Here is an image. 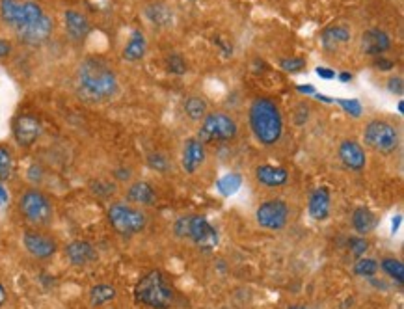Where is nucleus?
I'll return each instance as SVG.
<instances>
[{
  "label": "nucleus",
  "instance_id": "f257e3e1",
  "mask_svg": "<svg viewBox=\"0 0 404 309\" xmlns=\"http://www.w3.org/2000/svg\"><path fill=\"white\" fill-rule=\"evenodd\" d=\"M76 86L89 101H107L118 94V76L101 58H86L76 70Z\"/></svg>",
  "mask_w": 404,
  "mask_h": 309
},
{
  "label": "nucleus",
  "instance_id": "f03ea898",
  "mask_svg": "<svg viewBox=\"0 0 404 309\" xmlns=\"http://www.w3.org/2000/svg\"><path fill=\"white\" fill-rule=\"evenodd\" d=\"M250 129L253 136L265 147L276 145L284 136V118L276 103L259 97L250 105Z\"/></svg>",
  "mask_w": 404,
  "mask_h": 309
},
{
  "label": "nucleus",
  "instance_id": "7ed1b4c3",
  "mask_svg": "<svg viewBox=\"0 0 404 309\" xmlns=\"http://www.w3.org/2000/svg\"><path fill=\"white\" fill-rule=\"evenodd\" d=\"M134 300L145 308L170 309L173 303V289L160 270H149L134 285Z\"/></svg>",
  "mask_w": 404,
  "mask_h": 309
},
{
  "label": "nucleus",
  "instance_id": "20e7f679",
  "mask_svg": "<svg viewBox=\"0 0 404 309\" xmlns=\"http://www.w3.org/2000/svg\"><path fill=\"white\" fill-rule=\"evenodd\" d=\"M239 125L235 118L224 112H211L202 120V127L198 131V140L203 145L207 144H226L237 138Z\"/></svg>",
  "mask_w": 404,
  "mask_h": 309
},
{
  "label": "nucleus",
  "instance_id": "39448f33",
  "mask_svg": "<svg viewBox=\"0 0 404 309\" xmlns=\"http://www.w3.org/2000/svg\"><path fill=\"white\" fill-rule=\"evenodd\" d=\"M363 140L373 151L380 155H393L401 145L398 129L387 120H371L363 129Z\"/></svg>",
  "mask_w": 404,
  "mask_h": 309
},
{
  "label": "nucleus",
  "instance_id": "423d86ee",
  "mask_svg": "<svg viewBox=\"0 0 404 309\" xmlns=\"http://www.w3.org/2000/svg\"><path fill=\"white\" fill-rule=\"evenodd\" d=\"M107 218L116 233L125 237L142 233L147 226V216L144 211L129 203H112L107 211Z\"/></svg>",
  "mask_w": 404,
  "mask_h": 309
},
{
  "label": "nucleus",
  "instance_id": "0eeeda50",
  "mask_svg": "<svg viewBox=\"0 0 404 309\" xmlns=\"http://www.w3.org/2000/svg\"><path fill=\"white\" fill-rule=\"evenodd\" d=\"M19 211L32 226H47L52 220L51 200L38 189H28L21 194Z\"/></svg>",
  "mask_w": 404,
  "mask_h": 309
},
{
  "label": "nucleus",
  "instance_id": "6e6552de",
  "mask_svg": "<svg viewBox=\"0 0 404 309\" xmlns=\"http://www.w3.org/2000/svg\"><path fill=\"white\" fill-rule=\"evenodd\" d=\"M289 216V205L279 198H270L255 209V220L263 229H268V231H281L287 226Z\"/></svg>",
  "mask_w": 404,
  "mask_h": 309
},
{
  "label": "nucleus",
  "instance_id": "1a4fd4ad",
  "mask_svg": "<svg viewBox=\"0 0 404 309\" xmlns=\"http://www.w3.org/2000/svg\"><path fill=\"white\" fill-rule=\"evenodd\" d=\"M189 239L196 244L200 250H215L218 246V231L215 226L202 215H190V227H189Z\"/></svg>",
  "mask_w": 404,
  "mask_h": 309
},
{
  "label": "nucleus",
  "instance_id": "9d476101",
  "mask_svg": "<svg viewBox=\"0 0 404 309\" xmlns=\"http://www.w3.org/2000/svg\"><path fill=\"white\" fill-rule=\"evenodd\" d=\"M41 136V121L32 114H21L13 121V138L21 147H32Z\"/></svg>",
  "mask_w": 404,
  "mask_h": 309
},
{
  "label": "nucleus",
  "instance_id": "9b49d317",
  "mask_svg": "<svg viewBox=\"0 0 404 309\" xmlns=\"http://www.w3.org/2000/svg\"><path fill=\"white\" fill-rule=\"evenodd\" d=\"M23 244L26 252L36 259H51L58 250L56 240L41 231H26L23 235Z\"/></svg>",
  "mask_w": 404,
  "mask_h": 309
},
{
  "label": "nucleus",
  "instance_id": "f8f14e48",
  "mask_svg": "<svg viewBox=\"0 0 404 309\" xmlns=\"http://www.w3.org/2000/svg\"><path fill=\"white\" fill-rule=\"evenodd\" d=\"M337 155L343 166L350 171H363L367 168L365 149L356 140H343L337 147Z\"/></svg>",
  "mask_w": 404,
  "mask_h": 309
},
{
  "label": "nucleus",
  "instance_id": "ddd939ff",
  "mask_svg": "<svg viewBox=\"0 0 404 309\" xmlns=\"http://www.w3.org/2000/svg\"><path fill=\"white\" fill-rule=\"evenodd\" d=\"M207 160V153H205V145L198 138H189L183 145V153H181V166H183L184 173L194 175Z\"/></svg>",
  "mask_w": 404,
  "mask_h": 309
},
{
  "label": "nucleus",
  "instance_id": "4468645a",
  "mask_svg": "<svg viewBox=\"0 0 404 309\" xmlns=\"http://www.w3.org/2000/svg\"><path fill=\"white\" fill-rule=\"evenodd\" d=\"M17 32V36L23 43L26 45H41L45 43L47 39L51 38L52 34V19L49 15H43L41 19H38L36 23H32V25H26L23 28H19Z\"/></svg>",
  "mask_w": 404,
  "mask_h": 309
},
{
  "label": "nucleus",
  "instance_id": "2eb2a0df",
  "mask_svg": "<svg viewBox=\"0 0 404 309\" xmlns=\"http://www.w3.org/2000/svg\"><path fill=\"white\" fill-rule=\"evenodd\" d=\"M255 181L265 189H281L289 183V171L284 166L259 164L253 170Z\"/></svg>",
  "mask_w": 404,
  "mask_h": 309
},
{
  "label": "nucleus",
  "instance_id": "dca6fc26",
  "mask_svg": "<svg viewBox=\"0 0 404 309\" xmlns=\"http://www.w3.org/2000/svg\"><path fill=\"white\" fill-rule=\"evenodd\" d=\"M390 47H392V39L380 28H371L361 36V51L369 56H382L385 51H390Z\"/></svg>",
  "mask_w": 404,
  "mask_h": 309
},
{
  "label": "nucleus",
  "instance_id": "f3484780",
  "mask_svg": "<svg viewBox=\"0 0 404 309\" xmlns=\"http://www.w3.org/2000/svg\"><path fill=\"white\" fill-rule=\"evenodd\" d=\"M65 257L70 259L71 265L86 266L97 261V250L88 240H73L65 246Z\"/></svg>",
  "mask_w": 404,
  "mask_h": 309
},
{
  "label": "nucleus",
  "instance_id": "a211bd4d",
  "mask_svg": "<svg viewBox=\"0 0 404 309\" xmlns=\"http://www.w3.org/2000/svg\"><path fill=\"white\" fill-rule=\"evenodd\" d=\"M330 209H332V196L326 187H319L311 192L310 202H308V213L313 220L322 222L330 216Z\"/></svg>",
  "mask_w": 404,
  "mask_h": 309
},
{
  "label": "nucleus",
  "instance_id": "6ab92c4d",
  "mask_svg": "<svg viewBox=\"0 0 404 309\" xmlns=\"http://www.w3.org/2000/svg\"><path fill=\"white\" fill-rule=\"evenodd\" d=\"M63 23H65V30H67V36H70L73 41H84L88 38L89 26L88 17L84 13L76 12V10H67L63 13Z\"/></svg>",
  "mask_w": 404,
  "mask_h": 309
},
{
  "label": "nucleus",
  "instance_id": "aec40b11",
  "mask_svg": "<svg viewBox=\"0 0 404 309\" xmlns=\"http://www.w3.org/2000/svg\"><path fill=\"white\" fill-rule=\"evenodd\" d=\"M127 202L142 207H151L157 203V192L147 181H134L127 189Z\"/></svg>",
  "mask_w": 404,
  "mask_h": 309
},
{
  "label": "nucleus",
  "instance_id": "412c9836",
  "mask_svg": "<svg viewBox=\"0 0 404 309\" xmlns=\"http://www.w3.org/2000/svg\"><path fill=\"white\" fill-rule=\"evenodd\" d=\"M352 227L356 233L360 237L373 233L374 227H376V216L373 215V211L369 207H356L352 213Z\"/></svg>",
  "mask_w": 404,
  "mask_h": 309
},
{
  "label": "nucleus",
  "instance_id": "4be33fe9",
  "mask_svg": "<svg viewBox=\"0 0 404 309\" xmlns=\"http://www.w3.org/2000/svg\"><path fill=\"white\" fill-rule=\"evenodd\" d=\"M145 51H147V41H145L144 32L134 30L123 49V58L127 62H138L145 56Z\"/></svg>",
  "mask_w": 404,
  "mask_h": 309
},
{
  "label": "nucleus",
  "instance_id": "5701e85b",
  "mask_svg": "<svg viewBox=\"0 0 404 309\" xmlns=\"http://www.w3.org/2000/svg\"><path fill=\"white\" fill-rule=\"evenodd\" d=\"M350 39V30L347 26H332L322 32V45L326 51H335L339 45L347 43Z\"/></svg>",
  "mask_w": 404,
  "mask_h": 309
},
{
  "label": "nucleus",
  "instance_id": "b1692460",
  "mask_svg": "<svg viewBox=\"0 0 404 309\" xmlns=\"http://www.w3.org/2000/svg\"><path fill=\"white\" fill-rule=\"evenodd\" d=\"M45 13L41 10L38 2H23L19 8V15H17V21H15V30H19L23 26L32 25V23H36L38 19H41Z\"/></svg>",
  "mask_w": 404,
  "mask_h": 309
},
{
  "label": "nucleus",
  "instance_id": "393cba45",
  "mask_svg": "<svg viewBox=\"0 0 404 309\" xmlns=\"http://www.w3.org/2000/svg\"><path fill=\"white\" fill-rule=\"evenodd\" d=\"M116 298V287L108 284H97L89 289V303L95 308H101L105 303L112 302Z\"/></svg>",
  "mask_w": 404,
  "mask_h": 309
},
{
  "label": "nucleus",
  "instance_id": "a878e982",
  "mask_svg": "<svg viewBox=\"0 0 404 309\" xmlns=\"http://www.w3.org/2000/svg\"><path fill=\"white\" fill-rule=\"evenodd\" d=\"M145 15H147V19L151 21L153 25L157 26H170L171 21H173V13L166 4H151V6L145 8Z\"/></svg>",
  "mask_w": 404,
  "mask_h": 309
},
{
  "label": "nucleus",
  "instance_id": "bb28decb",
  "mask_svg": "<svg viewBox=\"0 0 404 309\" xmlns=\"http://www.w3.org/2000/svg\"><path fill=\"white\" fill-rule=\"evenodd\" d=\"M184 114L189 116L190 120H203L209 114L207 101H205L203 97H200V95H190L189 99L184 101Z\"/></svg>",
  "mask_w": 404,
  "mask_h": 309
},
{
  "label": "nucleus",
  "instance_id": "cd10ccee",
  "mask_svg": "<svg viewBox=\"0 0 404 309\" xmlns=\"http://www.w3.org/2000/svg\"><path fill=\"white\" fill-rule=\"evenodd\" d=\"M380 268L393 279V281H397L398 285L404 284V265L401 259L395 257H384L379 263Z\"/></svg>",
  "mask_w": 404,
  "mask_h": 309
},
{
  "label": "nucleus",
  "instance_id": "c85d7f7f",
  "mask_svg": "<svg viewBox=\"0 0 404 309\" xmlns=\"http://www.w3.org/2000/svg\"><path fill=\"white\" fill-rule=\"evenodd\" d=\"M379 270V261L373 257H358L354 263V274L360 276V278H373Z\"/></svg>",
  "mask_w": 404,
  "mask_h": 309
},
{
  "label": "nucleus",
  "instance_id": "c756f323",
  "mask_svg": "<svg viewBox=\"0 0 404 309\" xmlns=\"http://www.w3.org/2000/svg\"><path fill=\"white\" fill-rule=\"evenodd\" d=\"M240 184H242V177L239 173H228V175H224L222 179H218V183H216V189L220 192L222 196H233L235 192L240 189Z\"/></svg>",
  "mask_w": 404,
  "mask_h": 309
},
{
  "label": "nucleus",
  "instance_id": "7c9ffc66",
  "mask_svg": "<svg viewBox=\"0 0 404 309\" xmlns=\"http://www.w3.org/2000/svg\"><path fill=\"white\" fill-rule=\"evenodd\" d=\"M21 2L17 0H0V15H2V21L10 26H15V21H17V15H19Z\"/></svg>",
  "mask_w": 404,
  "mask_h": 309
},
{
  "label": "nucleus",
  "instance_id": "2f4dec72",
  "mask_svg": "<svg viewBox=\"0 0 404 309\" xmlns=\"http://www.w3.org/2000/svg\"><path fill=\"white\" fill-rule=\"evenodd\" d=\"M13 175V155L8 145H0V181L4 183Z\"/></svg>",
  "mask_w": 404,
  "mask_h": 309
},
{
  "label": "nucleus",
  "instance_id": "473e14b6",
  "mask_svg": "<svg viewBox=\"0 0 404 309\" xmlns=\"http://www.w3.org/2000/svg\"><path fill=\"white\" fill-rule=\"evenodd\" d=\"M89 190H92L97 198L107 200V198L114 196L118 187H116V183H112V181H103V179H97V181H92V183H89Z\"/></svg>",
  "mask_w": 404,
  "mask_h": 309
},
{
  "label": "nucleus",
  "instance_id": "72a5a7b5",
  "mask_svg": "<svg viewBox=\"0 0 404 309\" xmlns=\"http://www.w3.org/2000/svg\"><path fill=\"white\" fill-rule=\"evenodd\" d=\"M147 166L151 168V170H157V171H168V158L162 155V153H149L147 155Z\"/></svg>",
  "mask_w": 404,
  "mask_h": 309
},
{
  "label": "nucleus",
  "instance_id": "f704fd0d",
  "mask_svg": "<svg viewBox=\"0 0 404 309\" xmlns=\"http://www.w3.org/2000/svg\"><path fill=\"white\" fill-rule=\"evenodd\" d=\"M304 65H306L304 58H284V60H279V67L287 73H298V71L304 70Z\"/></svg>",
  "mask_w": 404,
  "mask_h": 309
},
{
  "label": "nucleus",
  "instance_id": "c9c22d12",
  "mask_svg": "<svg viewBox=\"0 0 404 309\" xmlns=\"http://www.w3.org/2000/svg\"><path fill=\"white\" fill-rule=\"evenodd\" d=\"M348 248H350V252L356 259L363 257L367 252V248H369V242H367L363 237H354V239L348 240Z\"/></svg>",
  "mask_w": 404,
  "mask_h": 309
},
{
  "label": "nucleus",
  "instance_id": "e433bc0d",
  "mask_svg": "<svg viewBox=\"0 0 404 309\" xmlns=\"http://www.w3.org/2000/svg\"><path fill=\"white\" fill-rule=\"evenodd\" d=\"M337 105L345 110L347 114L354 116V118H360L361 116V105L360 101H356V99H337Z\"/></svg>",
  "mask_w": 404,
  "mask_h": 309
},
{
  "label": "nucleus",
  "instance_id": "4c0bfd02",
  "mask_svg": "<svg viewBox=\"0 0 404 309\" xmlns=\"http://www.w3.org/2000/svg\"><path fill=\"white\" fill-rule=\"evenodd\" d=\"M166 63H168V70H170L171 73H176V75H184V73H187V63H184V60L179 56V54H171V56H168Z\"/></svg>",
  "mask_w": 404,
  "mask_h": 309
},
{
  "label": "nucleus",
  "instance_id": "58836bf2",
  "mask_svg": "<svg viewBox=\"0 0 404 309\" xmlns=\"http://www.w3.org/2000/svg\"><path fill=\"white\" fill-rule=\"evenodd\" d=\"M189 227L190 216H181V218L173 224V233H176L177 239H189Z\"/></svg>",
  "mask_w": 404,
  "mask_h": 309
},
{
  "label": "nucleus",
  "instance_id": "ea45409f",
  "mask_svg": "<svg viewBox=\"0 0 404 309\" xmlns=\"http://www.w3.org/2000/svg\"><path fill=\"white\" fill-rule=\"evenodd\" d=\"M387 89H390L393 95H403L404 92L403 78H401V76H393V78H390V81H387Z\"/></svg>",
  "mask_w": 404,
  "mask_h": 309
},
{
  "label": "nucleus",
  "instance_id": "a19ab883",
  "mask_svg": "<svg viewBox=\"0 0 404 309\" xmlns=\"http://www.w3.org/2000/svg\"><path fill=\"white\" fill-rule=\"evenodd\" d=\"M374 67L380 71H392L393 67H395V62H393V60H387V58L376 56V60H374Z\"/></svg>",
  "mask_w": 404,
  "mask_h": 309
},
{
  "label": "nucleus",
  "instance_id": "79ce46f5",
  "mask_svg": "<svg viewBox=\"0 0 404 309\" xmlns=\"http://www.w3.org/2000/svg\"><path fill=\"white\" fill-rule=\"evenodd\" d=\"M12 54V43L8 41V39L0 38V60L2 58H8Z\"/></svg>",
  "mask_w": 404,
  "mask_h": 309
},
{
  "label": "nucleus",
  "instance_id": "37998d69",
  "mask_svg": "<svg viewBox=\"0 0 404 309\" xmlns=\"http://www.w3.org/2000/svg\"><path fill=\"white\" fill-rule=\"evenodd\" d=\"M317 75L324 81H332V78H335V71L326 70V67H317Z\"/></svg>",
  "mask_w": 404,
  "mask_h": 309
},
{
  "label": "nucleus",
  "instance_id": "c03bdc74",
  "mask_svg": "<svg viewBox=\"0 0 404 309\" xmlns=\"http://www.w3.org/2000/svg\"><path fill=\"white\" fill-rule=\"evenodd\" d=\"M6 203H8V190L6 187L2 184V181H0V207H2V205H6Z\"/></svg>",
  "mask_w": 404,
  "mask_h": 309
},
{
  "label": "nucleus",
  "instance_id": "a18cd8bd",
  "mask_svg": "<svg viewBox=\"0 0 404 309\" xmlns=\"http://www.w3.org/2000/svg\"><path fill=\"white\" fill-rule=\"evenodd\" d=\"M116 177H118V181H127V179H131V171H121L120 168V170H116Z\"/></svg>",
  "mask_w": 404,
  "mask_h": 309
},
{
  "label": "nucleus",
  "instance_id": "49530a36",
  "mask_svg": "<svg viewBox=\"0 0 404 309\" xmlns=\"http://www.w3.org/2000/svg\"><path fill=\"white\" fill-rule=\"evenodd\" d=\"M298 92H300V94H310V95L317 94L313 86H298Z\"/></svg>",
  "mask_w": 404,
  "mask_h": 309
},
{
  "label": "nucleus",
  "instance_id": "de8ad7c7",
  "mask_svg": "<svg viewBox=\"0 0 404 309\" xmlns=\"http://www.w3.org/2000/svg\"><path fill=\"white\" fill-rule=\"evenodd\" d=\"M337 78H339L341 83H350V81H352V73H347V71H345V73H339Z\"/></svg>",
  "mask_w": 404,
  "mask_h": 309
},
{
  "label": "nucleus",
  "instance_id": "09e8293b",
  "mask_svg": "<svg viewBox=\"0 0 404 309\" xmlns=\"http://www.w3.org/2000/svg\"><path fill=\"white\" fill-rule=\"evenodd\" d=\"M6 298H8L6 289H4V285L0 284V308H2V306H4V302H6Z\"/></svg>",
  "mask_w": 404,
  "mask_h": 309
},
{
  "label": "nucleus",
  "instance_id": "8fccbe9b",
  "mask_svg": "<svg viewBox=\"0 0 404 309\" xmlns=\"http://www.w3.org/2000/svg\"><path fill=\"white\" fill-rule=\"evenodd\" d=\"M401 220H403L401 216H397V222L393 220V227H392V233L393 235H395V231H397V227H398V224H401Z\"/></svg>",
  "mask_w": 404,
  "mask_h": 309
},
{
  "label": "nucleus",
  "instance_id": "3c124183",
  "mask_svg": "<svg viewBox=\"0 0 404 309\" xmlns=\"http://www.w3.org/2000/svg\"><path fill=\"white\" fill-rule=\"evenodd\" d=\"M289 309H308L306 306H302V303H295V306H290Z\"/></svg>",
  "mask_w": 404,
  "mask_h": 309
},
{
  "label": "nucleus",
  "instance_id": "603ef678",
  "mask_svg": "<svg viewBox=\"0 0 404 309\" xmlns=\"http://www.w3.org/2000/svg\"><path fill=\"white\" fill-rule=\"evenodd\" d=\"M403 108H404V103H403V101H398V112H401V114L404 112Z\"/></svg>",
  "mask_w": 404,
  "mask_h": 309
}]
</instances>
